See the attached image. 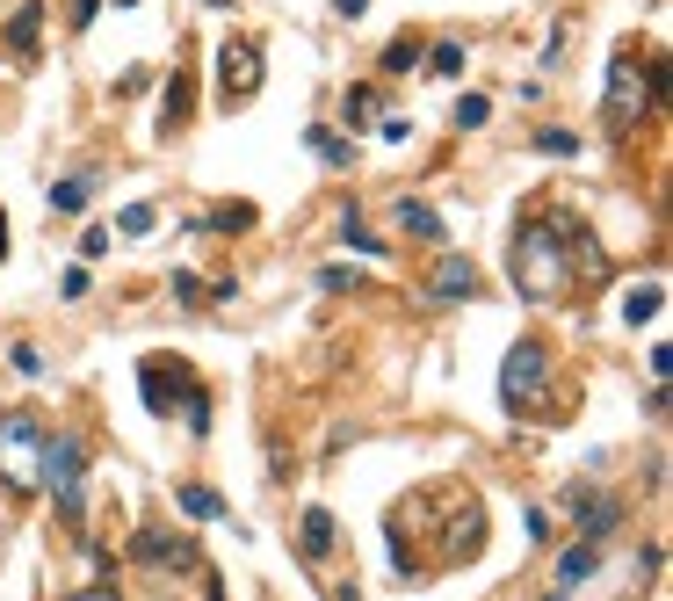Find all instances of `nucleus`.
Listing matches in <instances>:
<instances>
[{
    "label": "nucleus",
    "mask_w": 673,
    "mask_h": 601,
    "mask_svg": "<svg viewBox=\"0 0 673 601\" xmlns=\"http://www.w3.org/2000/svg\"><path fill=\"white\" fill-rule=\"evenodd\" d=\"M579 254H587V239L572 232L565 210H536V218H522V232H514L507 276H514V290H522V297L550 305V297H565V290H572Z\"/></svg>",
    "instance_id": "f257e3e1"
},
{
    "label": "nucleus",
    "mask_w": 673,
    "mask_h": 601,
    "mask_svg": "<svg viewBox=\"0 0 673 601\" xmlns=\"http://www.w3.org/2000/svg\"><path fill=\"white\" fill-rule=\"evenodd\" d=\"M138 392H145V413L167 420V413L181 406L189 435H210V392L196 384L189 363H174V355H145V363H138Z\"/></svg>",
    "instance_id": "f03ea898"
},
{
    "label": "nucleus",
    "mask_w": 673,
    "mask_h": 601,
    "mask_svg": "<svg viewBox=\"0 0 673 601\" xmlns=\"http://www.w3.org/2000/svg\"><path fill=\"white\" fill-rule=\"evenodd\" d=\"M80 471H87V442H80V435H51V442H44V464H37V493L58 500V522H66V529L87 522Z\"/></svg>",
    "instance_id": "7ed1b4c3"
},
{
    "label": "nucleus",
    "mask_w": 673,
    "mask_h": 601,
    "mask_svg": "<svg viewBox=\"0 0 673 601\" xmlns=\"http://www.w3.org/2000/svg\"><path fill=\"white\" fill-rule=\"evenodd\" d=\"M500 406L507 413H543L550 406V348L543 341H514L507 363H500Z\"/></svg>",
    "instance_id": "20e7f679"
},
{
    "label": "nucleus",
    "mask_w": 673,
    "mask_h": 601,
    "mask_svg": "<svg viewBox=\"0 0 673 601\" xmlns=\"http://www.w3.org/2000/svg\"><path fill=\"white\" fill-rule=\"evenodd\" d=\"M44 420L37 413H0V486L8 493H37V464H44Z\"/></svg>",
    "instance_id": "39448f33"
},
{
    "label": "nucleus",
    "mask_w": 673,
    "mask_h": 601,
    "mask_svg": "<svg viewBox=\"0 0 673 601\" xmlns=\"http://www.w3.org/2000/svg\"><path fill=\"white\" fill-rule=\"evenodd\" d=\"M645 102H652V80H645V66H637V44H616V58H608V95H601V124L623 138V131H637Z\"/></svg>",
    "instance_id": "423d86ee"
},
{
    "label": "nucleus",
    "mask_w": 673,
    "mask_h": 601,
    "mask_svg": "<svg viewBox=\"0 0 673 601\" xmlns=\"http://www.w3.org/2000/svg\"><path fill=\"white\" fill-rule=\"evenodd\" d=\"M261 87V44L254 37H225L218 44V102L225 109H247Z\"/></svg>",
    "instance_id": "0eeeda50"
},
{
    "label": "nucleus",
    "mask_w": 673,
    "mask_h": 601,
    "mask_svg": "<svg viewBox=\"0 0 673 601\" xmlns=\"http://www.w3.org/2000/svg\"><path fill=\"white\" fill-rule=\"evenodd\" d=\"M565 507H572V522H579L587 544H601V536L623 529V500H601L594 486H565Z\"/></svg>",
    "instance_id": "6e6552de"
},
{
    "label": "nucleus",
    "mask_w": 673,
    "mask_h": 601,
    "mask_svg": "<svg viewBox=\"0 0 673 601\" xmlns=\"http://www.w3.org/2000/svg\"><path fill=\"white\" fill-rule=\"evenodd\" d=\"M131 558H138V565H174V573H196V544H189V536H167V529H138Z\"/></svg>",
    "instance_id": "1a4fd4ad"
},
{
    "label": "nucleus",
    "mask_w": 673,
    "mask_h": 601,
    "mask_svg": "<svg viewBox=\"0 0 673 601\" xmlns=\"http://www.w3.org/2000/svg\"><path fill=\"white\" fill-rule=\"evenodd\" d=\"M427 297H435V305H464V297H478V268H471V254H442L435 276H427Z\"/></svg>",
    "instance_id": "9d476101"
},
{
    "label": "nucleus",
    "mask_w": 673,
    "mask_h": 601,
    "mask_svg": "<svg viewBox=\"0 0 673 601\" xmlns=\"http://www.w3.org/2000/svg\"><path fill=\"white\" fill-rule=\"evenodd\" d=\"M333 536H341L333 507H304V522H297V558H304V565H326V558H333Z\"/></svg>",
    "instance_id": "9b49d317"
},
{
    "label": "nucleus",
    "mask_w": 673,
    "mask_h": 601,
    "mask_svg": "<svg viewBox=\"0 0 673 601\" xmlns=\"http://www.w3.org/2000/svg\"><path fill=\"white\" fill-rule=\"evenodd\" d=\"M391 225L413 232V239H442V210L420 203V196H391Z\"/></svg>",
    "instance_id": "f8f14e48"
},
{
    "label": "nucleus",
    "mask_w": 673,
    "mask_h": 601,
    "mask_svg": "<svg viewBox=\"0 0 673 601\" xmlns=\"http://www.w3.org/2000/svg\"><path fill=\"white\" fill-rule=\"evenodd\" d=\"M587 573H601V544H587V536H579V544H565V551H558V587L572 594Z\"/></svg>",
    "instance_id": "ddd939ff"
},
{
    "label": "nucleus",
    "mask_w": 673,
    "mask_h": 601,
    "mask_svg": "<svg viewBox=\"0 0 673 601\" xmlns=\"http://www.w3.org/2000/svg\"><path fill=\"white\" fill-rule=\"evenodd\" d=\"M44 8H15L8 15V44H15V58H37V44H44Z\"/></svg>",
    "instance_id": "4468645a"
},
{
    "label": "nucleus",
    "mask_w": 673,
    "mask_h": 601,
    "mask_svg": "<svg viewBox=\"0 0 673 601\" xmlns=\"http://www.w3.org/2000/svg\"><path fill=\"white\" fill-rule=\"evenodd\" d=\"M87 196H95V174H66V182H51V218H80Z\"/></svg>",
    "instance_id": "2eb2a0df"
},
{
    "label": "nucleus",
    "mask_w": 673,
    "mask_h": 601,
    "mask_svg": "<svg viewBox=\"0 0 673 601\" xmlns=\"http://www.w3.org/2000/svg\"><path fill=\"white\" fill-rule=\"evenodd\" d=\"M659 305H666V283H645V290H623V319H630V326H652V319H659Z\"/></svg>",
    "instance_id": "dca6fc26"
},
{
    "label": "nucleus",
    "mask_w": 673,
    "mask_h": 601,
    "mask_svg": "<svg viewBox=\"0 0 673 601\" xmlns=\"http://www.w3.org/2000/svg\"><path fill=\"white\" fill-rule=\"evenodd\" d=\"M174 500H181V515H196V522H225V500L210 486H174Z\"/></svg>",
    "instance_id": "f3484780"
},
{
    "label": "nucleus",
    "mask_w": 673,
    "mask_h": 601,
    "mask_svg": "<svg viewBox=\"0 0 673 601\" xmlns=\"http://www.w3.org/2000/svg\"><path fill=\"white\" fill-rule=\"evenodd\" d=\"M304 138H312V153H319L326 167H348V160H355V145H348L341 131H326V124H312V131H304Z\"/></svg>",
    "instance_id": "a211bd4d"
},
{
    "label": "nucleus",
    "mask_w": 673,
    "mask_h": 601,
    "mask_svg": "<svg viewBox=\"0 0 673 601\" xmlns=\"http://www.w3.org/2000/svg\"><path fill=\"white\" fill-rule=\"evenodd\" d=\"M181 124H189V80H181V73H174V87H167V102H160V131L174 138Z\"/></svg>",
    "instance_id": "6ab92c4d"
},
{
    "label": "nucleus",
    "mask_w": 673,
    "mask_h": 601,
    "mask_svg": "<svg viewBox=\"0 0 673 601\" xmlns=\"http://www.w3.org/2000/svg\"><path fill=\"white\" fill-rule=\"evenodd\" d=\"M420 66V37H391L384 44V80H399V73H413Z\"/></svg>",
    "instance_id": "aec40b11"
},
{
    "label": "nucleus",
    "mask_w": 673,
    "mask_h": 601,
    "mask_svg": "<svg viewBox=\"0 0 673 601\" xmlns=\"http://www.w3.org/2000/svg\"><path fill=\"white\" fill-rule=\"evenodd\" d=\"M341 232H348V247H355V254H384V239H377L370 225H362V210H355V203L341 210Z\"/></svg>",
    "instance_id": "412c9836"
},
{
    "label": "nucleus",
    "mask_w": 673,
    "mask_h": 601,
    "mask_svg": "<svg viewBox=\"0 0 673 601\" xmlns=\"http://www.w3.org/2000/svg\"><path fill=\"white\" fill-rule=\"evenodd\" d=\"M536 153H550V160H572V153H579V131H565V124H543V131H536Z\"/></svg>",
    "instance_id": "4be33fe9"
},
{
    "label": "nucleus",
    "mask_w": 673,
    "mask_h": 601,
    "mask_svg": "<svg viewBox=\"0 0 673 601\" xmlns=\"http://www.w3.org/2000/svg\"><path fill=\"white\" fill-rule=\"evenodd\" d=\"M456 131H485V116H493V102H485V95H456Z\"/></svg>",
    "instance_id": "5701e85b"
},
{
    "label": "nucleus",
    "mask_w": 673,
    "mask_h": 601,
    "mask_svg": "<svg viewBox=\"0 0 673 601\" xmlns=\"http://www.w3.org/2000/svg\"><path fill=\"white\" fill-rule=\"evenodd\" d=\"M427 73H435V80H456V73H464V44H435V51H427Z\"/></svg>",
    "instance_id": "b1692460"
},
{
    "label": "nucleus",
    "mask_w": 673,
    "mask_h": 601,
    "mask_svg": "<svg viewBox=\"0 0 673 601\" xmlns=\"http://www.w3.org/2000/svg\"><path fill=\"white\" fill-rule=\"evenodd\" d=\"M8 363H15V377H44V355L29 348V341H15V348H8Z\"/></svg>",
    "instance_id": "393cba45"
},
{
    "label": "nucleus",
    "mask_w": 673,
    "mask_h": 601,
    "mask_svg": "<svg viewBox=\"0 0 673 601\" xmlns=\"http://www.w3.org/2000/svg\"><path fill=\"white\" fill-rule=\"evenodd\" d=\"M116 225H124V232L138 239V232H152V225H160V210H152V203H131V210H124V218H116Z\"/></svg>",
    "instance_id": "a878e982"
},
{
    "label": "nucleus",
    "mask_w": 673,
    "mask_h": 601,
    "mask_svg": "<svg viewBox=\"0 0 673 601\" xmlns=\"http://www.w3.org/2000/svg\"><path fill=\"white\" fill-rule=\"evenodd\" d=\"M341 116H348V124H370V116H377V95H370V87H362V95H348Z\"/></svg>",
    "instance_id": "bb28decb"
},
{
    "label": "nucleus",
    "mask_w": 673,
    "mask_h": 601,
    "mask_svg": "<svg viewBox=\"0 0 673 601\" xmlns=\"http://www.w3.org/2000/svg\"><path fill=\"white\" fill-rule=\"evenodd\" d=\"M109 254V232L102 225H87V239H80V261H102Z\"/></svg>",
    "instance_id": "cd10ccee"
},
{
    "label": "nucleus",
    "mask_w": 673,
    "mask_h": 601,
    "mask_svg": "<svg viewBox=\"0 0 673 601\" xmlns=\"http://www.w3.org/2000/svg\"><path fill=\"white\" fill-rule=\"evenodd\" d=\"M66 29H95V0H66Z\"/></svg>",
    "instance_id": "c85d7f7f"
},
{
    "label": "nucleus",
    "mask_w": 673,
    "mask_h": 601,
    "mask_svg": "<svg viewBox=\"0 0 673 601\" xmlns=\"http://www.w3.org/2000/svg\"><path fill=\"white\" fill-rule=\"evenodd\" d=\"M319 283H326V290H362V276H355V268H326Z\"/></svg>",
    "instance_id": "c756f323"
},
{
    "label": "nucleus",
    "mask_w": 673,
    "mask_h": 601,
    "mask_svg": "<svg viewBox=\"0 0 673 601\" xmlns=\"http://www.w3.org/2000/svg\"><path fill=\"white\" fill-rule=\"evenodd\" d=\"M174 297H181V305H203V297H210V290H203L196 276H174Z\"/></svg>",
    "instance_id": "7c9ffc66"
},
{
    "label": "nucleus",
    "mask_w": 673,
    "mask_h": 601,
    "mask_svg": "<svg viewBox=\"0 0 673 601\" xmlns=\"http://www.w3.org/2000/svg\"><path fill=\"white\" fill-rule=\"evenodd\" d=\"M145 87H152V73H145V66H131L124 80H116V95H145Z\"/></svg>",
    "instance_id": "2f4dec72"
},
{
    "label": "nucleus",
    "mask_w": 673,
    "mask_h": 601,
    "mask_svg": "<svg viewBox=\"0 0 673 601\" xmlns=\"http://www.w3.org/2000/svg\"><path fill=\"white\" fill-rule=\"evenodd\" d=\"M66 601H124V594H116V587H102V580H95V587H80V594H66Z\"/></svg>",
    "instance_id": "473e14b6"
},
{
    "label": "nucleus",
    "mask_w": 673,
    "mask_h": 601,
    "mask_svg": "<svg viewBox=\"0 0 673 601\" xmlns=\"http://www.w3.org/2000/svg\"><path fill=\"white\" fill-rule=\"evenodd\" d=\"M362 8H370V0H333V15H341V22H355Z\"/></svg>",
    "instance_id": "72a5a7b5"
},
{
    "label": "nucleus",
    "mask_w": 673,
    "mask_h": 601,
    "mask_svg": "<svg viewBox=\"0 0 673 601\" xmlns=\"http://www.w3.org/2000/svg\"><path fill=\"white\" fill-rule=\"evenodd\" d=\"M203 601H225V587H218V580H210V573H203Z\"/></svg>",
    "instance_id": "f704fd0d"
},
{
    "label": "nucleus",
    "mask_w": 673,
    "mask_h": 601,
    "mask_svg": "<svg viewBox=\"0 0 673 601\" xmlns=\"http://www.w3.org/2000/svg\"><path fill=\"white\" fill-rule=\"evenodd\" d=\"M543 601H572V594H565V587H550V594H543Z\"/></svg>",
    "instance_id": "c9c22d12"
},
{
    "label": "nucleus",
    "mask_w": 673,
    "mask_h": 601,
    "mask_svg": "<svg viewBox=\"0 0 673 601\" xmlns=\"http://www.w3.org/2000/svg\"><path fill=\"white\" fill-rule=\"evenodd\" d=\"M0 247H8V218H0Z\"/></svg>",
    "instance_id": "e433bc0d"
},
{
    "label": "nucleus",
    "mask_w": 673,
    "mask_h": 601,
    "mask_svg": "<svg viewBox=\"0 0 673 601\" xmlns=\"http://www.w3.org/2000/svg\"><path fill=\"white\" fill-rule=\"evenodd\" d=\"M210 8H225V0H210Z\"/></svg>",
    "instance_id": "4c0bfd02"
},
{
    "label": "nucleus",
    "mask_w": 673,
    "mask_h": 601,
    "mask_svg": "<svg viewBox=\"0 0 673 601\" xmlns=\"http://www.w3.org/2000/svg\"><path fill=\"white\" fill-rule=\"evenodd\" d=\"M116 8H131V0H116Z\"/></svg>",
    "instance_id": "58836bf2"
}]
</instances>
